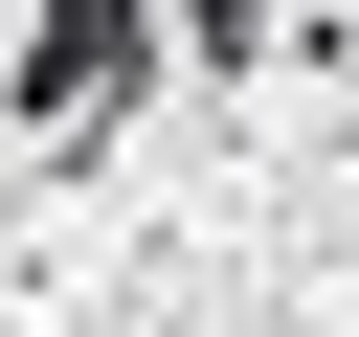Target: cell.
Returning <instances> with one entry per match:
<instances>
[{"label":"cell","instance_id":"cell-2","mask_svg":"<svg viewBox=\"0 0 359 337\" xmlns=\"http://www.w3.org/2000/svg\"><path fill=\"white\" fill-rule=\"evenodd\" d=\"M0 22H22V0H0Z\"/></svg>","mask_w":359,"mask_h":337},{"label":"cell","instance_id":"cell-1","mask_svg":"<svg viewBox=\"0 0 359 337\" xmlns=\"http://www.w3.org/2000/svg\"><path fill=\"white\" fill-rule=\"evenodd\" d=\"M0 67H22V112H45V157H90V135L135 112V67H157V0H45V22H0Z\"/></svg>","mask_w":359,"mask_h":337}]
</instances>
